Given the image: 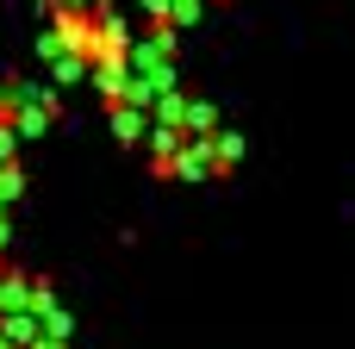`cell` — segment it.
<instances>
[{
  "label": "cell",
  "mask_w": 355,
  "mask_h": 349,
  "mask_svg": "<svg viewBox=\"0 0 355 349\" xmlns=\"http://www.w3.org/2000/svg\"><path fill=\"white\" fill-rule=\"evenodd\" d=\"M212 175H225V169H218L212 137H193V144L175 156V169H168V181H212Z\"/></svg>",
  "instance_id": "obj_1"
},
{
  "label": "cell",
  "mask_w": 355,
  "mask_h": 349,
  "mask_svg": "<svg viewBox=\"0 0 355 349\" xmlns=\"http://www.w3.org/2000/svg\"><path fill=\"white\" fill-rule=\"evenodd\" d=\"M12 312H37V275H25V269L0 275V318H12Z\"/></svg>",
  "instance_id": "obj_2"
},
{
  "label": "cell",
  "mask_w": 355,
  "mask_h": 349,
  "mask_svg": "<svg viewBox=\"0 0 355 349\" xmlns=\"http://www.w3.org/2000/svg\"><path fill=\"white\" fill-rule=\"evenodd\" d=\"M94 87H100V100H106V106H131L137 75H131V62H94Z\"/></svg>",
  "instance_id": "obj_3"
},
{
  "label": "cell",
  "mask_w": 355,
  "mask_h": 349,
  "mask_svg": "<svg viewBox=\"0 0 355 349\" xmlns=\"http://www.w3.org/2000/svg\"><path fill=\"white\" fill-rule=\"evenodd\" d=\"M187 144H193V137H187L181 125H150V169L168 181V169H175V156H181Z\"/></svg>",
  "instance_id": "obj_4"
},
{
  "label": "cell",
  "mask_w": 355,
  "mask_h": 349,
  "mask_svg": "<svg viewBox=\"0 0 355 349\" xmlns=\"http://www.w3.org/2000/svg\"><path fill=\"white\" fill-rule=\"evenodd\" d=\"M106 125H112L119 144H150V112H137V106H112Z\"/></svg>",
  "instance_id": "obj_5"
},
{
  "label": "cell",
  "mask_w": 355,
  "mask_h": 349,
  "mask_svg": "<svg viewBox=\"0 0 355 349\" xmlns=\"http://www.w3.org/2000/svg\"><path fill=\"white\" fill-rule=\"evenodd\" d=\"M0 337L12 349H37L44 343V318L37 312H12V318H0Z\"/></svg>",
  "instance_id": "obj_6"
},
{
  "label": "cell",
  "mask_w": 355,
  "mask_h": 349,
  "mask_svg": "<svg viewBox=\"0 0 355 349\" xmlns=\"http://www.w3.org/2000/svg\"><path fill=\"white\" fill-rule=\"evenodd\" d=\"M37 318H44V343H69V337H75V312H69L62 300H56V306H44Z\"/></svg>",
  "instance_id": "obj_7"
},
{
  "label": "cell",
  "mask_w": 355,
  "mask_h": 349,
  "mask_svg": "<svg viewBox=\"0 0 355 349\" xmlns=\"http://www.w3.org/2000/svg\"><path fill=\"white\" fill-rule=\"evenodd\" d=\"M225 125H218V106L212 100H193L187 106V137H218Z\"/></svg>",
  "instance_id": "obj_8"
},
{
  "label": "cell",
  "mask_w": 355,
  "mask_h": 349,
  "mask_svg": "<svg viewBox=\"0 0 355 349\" xmlns=\"http://www.w3.org/2000/svg\"><path fill=\"white\" fill-rule=\"evenodd\" d=\"M187 106H193L187 94H162L156 112H150V125H181V131H187Z\"/></svg>",
  "instance_id": "obj_9"
},
{
  "label": "cell",
  "mask_w": 355,
  "mask_h": 349,
  "mask_svg": "<svg viewBox=\"0 0 355 349\" xmlns=\"http://www.w3.org/2000/svg\"><path fill=\"white\" fill-rule=\"evenodd\" d=\"M87 75H94L87 56H62V62H50V81H56V87H75V81H87Z\"/></svg>",
  "instance_id": "obj_10"
},
{
  "label": "cell",
  "mask_w": 355,
  "mask_h": 349,
  "mask_svg": "<svg viewBox=\"0 0 355 349\" xmlns=\"http://www.w3.org/2000/svg\"><path fill=\"white\" fill-rule=\"evenodd\" d=\"M212 150H218V169H237V162H243V131L225 125V131L212 137Z\"/></svg>",
  "instance_id": "obj_11"
},
{
  "label": "cell",
  "mask_w": 355,
  "mask_h": 349,
  "mask_svg": "<svg viewBox=\"0 0 355 349\" xmlns=\"http://www.w3.org/2000/svg\"><path fill=\"white\" fill-rule=\"evenodd\" d=\"M19 194H25V169H19V162H6V169H0V206H12Z\"/></svg>",
  "instance_id": "obj_12"
},
{
  "label": "cell",
  "mask_w": 355,
  "mask_h": 349,
  "mask_svg": "<svg viewBox=\"0 0 355 349\" xmlns=\"http://www.w3.org/2000/svg\"><path fill=\"white\" fill-rule=\"evenodd\" d=\"M0 162H19V131H12V119H0Z\"/></svg>",
  "instance_id": "obj_13"
},
{
  "label": "cell",
  "mask_w": 355,
  "mask_h": 349,
  "mask_svg": "<svg viewBox=\"0 0 355 349\" xmlns=\"http://www.w3.org/2000/svg\"><path fill=\"white\" fill-rule=\"evenodd\" d=\"M12 106H19V81L0 75V119H12Z\"/></svg>",
  "instance_id": "obj_14"
},
{
  "label": "cell",
  "mask_w": 355,
  "mask_h": 349,
  "mask_svg": "<svg viewBox=\"0 0 355 349\" xmlns=\"http://www.w3.org/2000/svg\"><path fill=\"white\" fill-rule=\"evenodd\" d=\"M94 12H112V0H94Z\"/></svg>",
  "instance_id": "obj_15"
},
{
  "label": "cell",
  "mask_w": 355,
  "mask_h": 349,
  "mask_svg": "<svg viewBox=\"0 0 355 349\" xmlns=\"http://www.w3.org/2000/svg\"><path fill=\"white\" fill-rule=\"evenodd\" d=\"M37 349H69V343H37Z\"/></svg>",
  "instance_id": "obj_16"
},
{
  "label": "cell",
  "mask_w": 355,
  "mask_h": 349,
  "mask_svg": "<svg viewBox=\"0 0 355 349\" xmlns=\"http://www.w3.org/2000/svg\"><path fill=\"white\" fill-rule=\"evenodd\" d=\"M0 349H12V343H6V337H0Z\"/></svg>",
  "instance_id": "obj_17"
},
{
  "label": "cell",
  "mask_w": 355,
  "mask_h": 349,
  "mask_svg": "<svg viewBox=\"0 0 355 349\" xmlns=\"http://www.w3.org/2000/svg\"><path fill=\"white\" fill-rule=\"evenodd\" d=\"M0 275H6V269H0Z\"/></svg>",
  "instance_id": "obj_18"
},
{
  "label": "cell",
  "mask_w": 355,
  "mask_h": 349,
  "mask_svg": "<svg viewBox=\"0 0 355 349\" xmlns=\"http://www.w3.org/2000/svg\"><path fill=\"white\" fill-rule=\"evenodd\" d=\"M0 269H6V262H0Z\"/></svg>",
  "instance_id": "obj_19"
}]
</instances>
